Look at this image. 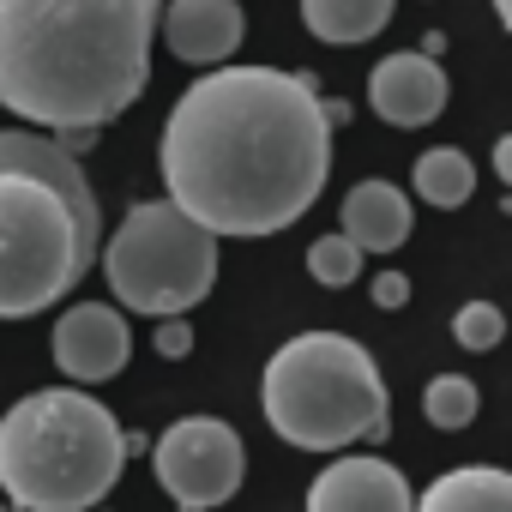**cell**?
Instances as JSON below:
<instances>
[{
    "label": "cell",
    "instance_id": "5bb4252c",
    "mask_svg": "<svg viewBox=\"0 0 512 512\" xmlns=\"http://www.w3.org/2000/svg\"><path fill=\"white\" fill-rule=\"evenodd\" d=\"M410 512H512V476L500 464H464L428 482Z\"/></svg>",
    "mask_w": 512,
    "mask_h": 512
},
{
    "label": "cell",
    "instance_id": "ffe728a7",
    "mask_svg": "<svg viewBox=\"0 0 512 512\" xmlns=\"http://www.w3.org/2000/svg\"><path fill=\"white\" fill-rule=\"evenodd\" d=\"M193 350V326L187 320H157V356H187Z\"/></svg>",
    "mask_w": 512,
    "mask_h": 512
},
{
    "label": "cell",
    "instance_id": "603a6c76",
    "mask_svg": "<svg viewBox=\"0 0 512 512\" xmlns=\"http://www.w3.org/2000/svg\"><path fill=\"white\" fill-rule=\"evenodd\" d=\"M494 13H500V25H512V0H494Z\"/></svg>",
    "mask_w": 512,
    "mask_h": 512
},
{
    "label": "cell",
    "instance_id": "8992f818",
    "mask_svg": "<svg viewBox=\"0 0 512 512\" xmlns=\"http://www.w3.org/2000/svg\"><path fill=\"white\" fill-rule=\"evenodd\" d=\"M79 272H91V253L73 211L43 181L0 175V320L55 308L79 284Z\"/></svg>",
    "mask_w": 512,
    "mask_h": 512
},
{
    "label": "cell",
    "instance_id": "d6986e66",
    "mask_svg": "<svg viewBox=\"0 0 512 512\" xmlns=\"http://www.w3.org/2000/svg\"><path fill=\"white\" fill-rule=\"evenodd\" d=\"M452 338H458L464 350H494V344L506 338V314H500L494 302H464V308L452 314Z\"/></svg>",
    "mask_w": 512,
    "mask_h": 512
},
{
    "label": "cell",
    "instance_id": "9a60e30c",
    "mask_svg": "<svg viewBox=\"0 0 512 512\" xmlns=\"http://www.w3.org/2000/svg\"><path fill=\"white\" fill-rule=\"evenodd\" d=\"M392 7L398 0H302V25L320 37V43H368L392 25Z\"/></svg>",
    "mask_w": 512,
    "mask_h": 512
},
{
    "label": "cell",
    "instance_id": "30bf717a",
    "mask_svg": "<svg viewBox=\"0 0 512 512\" xmlns=\"http://www.w3.org/2000/svg\"><path fill=\"white\" fill-rule=\"evenodd\" d=\"M416 494L398 464L374 452H344L308 482V512H410Z\"/></svg>",
    "mask_w": 512,
    "mask_h": 512
},
{
    "label": "cell",
    "instance_id": "8fae6325",
    "mask_svg": "<svg viewBox=\"0 0 512 512\" xmlns=\"http://www.w3.org/2000/svg\"><path fill=\"white\" fill-rule=\"evenodd\" d=\"M368 109L386 127H428L446 109V67L422 49H398L368 79Z\"/></svg>",
    "mask_w": 512,
    "mask_h": 512
},
{
    "label": "cell",
    "instance_id": "52a82bcc",
    "mask_svg": "<svg viewBox=\"0 0 512 512\" xmlns=\"http://www.w3.org/2000/svg\"><path fill=\"white\" fill-rule=\"evenodd\" d=\"M151 470L175 512H211L241 488L247 446L223 416H181L151 440Z\"/></svg>",
    "mask_w": 512,
    "mask_h": 512
},
{
    "label": "cell",
    "instance_id": "9c48e42d",
    "mask_svg": "<svg viewBox=\"0 0 512 512\" xmlns=\"http://www.w3.org/2000/svg\"><path fill=\"white\" fill-rule=\"evenodd\" d=\"M49 350H55V368H61L73 386H103V380H115V374L127 368V356H133V326H127V314L109 308V302H73V308L55 320Z\"/></svg>",
    "mask_w": 512,
    "mask_h": 512
},
{
    "label": "cell",
    "instance_id": "ba28073f",
    "mask_svg": "<svg viewBox=\"0 0 512 512\" xmlns=\"http://www.w3.org/2000/svg\"><path fill=\"white\" fill-rule=\"evenodd\" d=\"M0 175H25V181H43L79 223V241L85 253L97 260V247H103V205L85 181V169L73 163V151H61L55 139L31 133V127H7L0 133Z\"/></svg>",
    "mask_w": 512,
    "mask_h": 512
},
{
    "label": "cell",
    "instance_id": "44dd1931",
    "mask_svg": "<svg viewBox=\"0 0 512 512\" xmlns=\"http://www.w3.org/2000/svg\"><path fill=\"white\" fill-rule=\"evenodd\" d=\"M374 302H380V308H404V302H410V278H404V272H380V278H374Z\"/></svg>",
    "mask_w": 512,
    "mask_h": 512
},
{
    "label": "cell",
    "instance_id": "4fadbf2b",
    "mask_svg": "<svg viewBox=\"0 0 512 512\" xmlns=\"http://www.w3.org/2000/svg\"><path fill=\"white\" fill-rule=\"evenodd\" d=\"M338 235L356 247V253H398L410 241V193L392 187V181H356L344 193V211H338Z\"/></svg>",
    "mask_w": 512,
    "mask_h": 512
},
{
    "label": "cell",
    "instance_id": "e0dca14e",
    "mask_svg": "<svg viewBox=\"0 0 512 512\" xmlns=\"http://www.w3.org/2000/svg\"><path fill=\"white\" fill-rule=\"evenodd\" d=\"M476 410H482V392H476V380H464V374H434L428 392H422V416H428L434 428H446V434L470 428Z\"/></svg>",
    "mask_w": 512,
    "mask_h": 512
},
{
    "label": "cell",
    "instance_id": "5b68a950",
    "mask_svg": "<svg viewBox=\"0 0 512 512\" xmlns=\"http://www.w3.org/2000/svg\"><path fill=\"white\" fill-rule=\"evenodd\" d=\"M109 296L127 314L181 320L217 284V235L181 217L169 199H145L121 217V229L97 247Z\"/></svg>",
    "mask_w": 512,
    "mask_h": 512
},
{
    "label": "cell",
    "instance_id": "ac0fdd59",
    "mask_svg": "<svg viewBox=\"0 0 512 512\" xmlns=\"http://www.w3.org/2000/svg\"><path fill=\"white\" fill-rule=\"evenodd\" d=\"M308 272H314V284L344 290V284H356V272H362V253H356L344 235H320V241L308 247Z\"/></svg>",
    "mask_w": 512,
    "mask_h": 512
},
{
    "label": "cell",
    "instance_id": "277c9868",
    "mask_svg": "<svg viewBox=\"0 0 512 512\" xmlns=\"http://www.w3.org/2000/svg\"><path fill=\"white\" fill-rule=\"evenodd\" d=\"M260 410L272 434L302 452H344L392 428L380 362L344 332H296L260 374Z\"/></svg>",
    "mask_w": 512,
    "mask_h": 512
},
{
    "label": "cell",
    "instance_id": "3957f363",
    "mask_svg": "<svg viewBox=\"0 0 512 512\" xmlns=\"http://www.w3.org/2000/svg\"><path fill=\"white\" fill-rule=\"evenodd\" d=\"M127 464V434L85 386H49L0 416V488L19 512H97Z\"/></svg>",
    "mask_w": 512,
    "mask_h": 512
},
{
    "label": "cell",
    "instance_id": "cb8c5ba5",
    "mask_svg": "<svg viewBox=\"0 0 512 512\" xmlns=\"http://www.w3.org/2000/svg\"><path fill=\"white\" fill-rule=\"evenodd\" d=\"M0 512H7V506H0Z\"/></svg>",
    "mask_w": 512,
    "mask_h": 512
},
{
    "label": "cell",
    "instance_id": "7a4b0ae2",
    "mask_svg": "<svg viewBox=\"0 0 512 512\" xmlns=\"http://www.w3.org/2000/svg\"><path fill=\"white\" fill-rule=\"evenodd\" d=\"M157 0H0V109L31 127H103L151 85Z\"/></svg>",
    "mask_w": 512,
    "mask_h": 512
},
{
    "label": "cell",
    "instance_id": "7402d4cb",
    "mask_svg": "<svg viewBox=\"0 0 512 512\" xmlns=\"http://www.w3.org/2000/svg\"><path fill=\"white\" fill-rule=\"evenodd\" d=\"M494 175L512 187V139H500V145H494Z\"/></svg>",
    "mask_w": 512,
    "mask_h": 512
},
{
    "label": "cell",
    "instance_id": "6da1fadb",
    "mask_svg": "<svg viewBox=\"0 0 512 512\" xmlns=\"http://www.w3.org/2000/svg\"><path fill=\"white\" fill-rule=\"evenodd\" d=\"M169 205L205 235H278L308 217L332 175V121L308 73L211 67L157 139Z\"/></svg>",
    "mask_w": 512,
    "mask_h": 512
},
{
    "label": "cell",
    "instance_id": "2e32d148",
    "mask_svg": "<svg viewBox=\"0 0 512 512\" xmlns=\"http://www.w3.org/2000/svg\"><path fill=\"white\" fill-rule=\"evenodd\" d=\"M410 187H416L422 205H434V211H458V205H470V193H476V163H470L458 145H434V151L416 157Z\"/></svg>",
    "mask_w": 512,
    "mask_h": 512
},
{
    "label": "cell",
    "instance_id": "7c38bea8",
    "mask_svg": "<svg viewBox=\"0 0 512 512\" xmlns=\"http://www.w3.org/2000/svg\"><path fill=\"white\" fill-rule=\"evenodd\" d=\"M157 19H163L169 55L187 67H229V55L247 37L241 0H169Z\"/></svg>",
    "mask_w": 512,
    "mask_h": 512
}]
</instances>
